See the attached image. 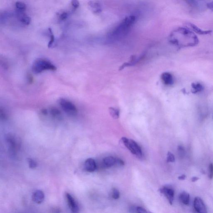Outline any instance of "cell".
Listing matches in <instances>:
<instances>
[{
	"mask_svg": "<svg viewBox=\"0 0 213 213\" xmlns=\"http://www.w3.org/2000/svg\"><path fill=\"white\" fill-rule=\"evenodd\" d=\"M194 206L198 213H207V209L203 201L199 197H196L194 200Z\"/></svg>",
	"mask_w": 213,
	"mask_h": 213,
	"instance_id": "cell-8",
	"label": "cell"
},
{
	"mask_svg": "<svg viewBox=\"0 0 213 213\" xmlns=\"http://www.w3.org/2000/svg\"><path fill=\"white\" fill-rule=\"evenodd\" d=\"M121 140L124 146L130 151L131 153L140 158L142 157V149L135 141L125 137H122Z\"/></svg>",
	"mask_w": 213,
	"mask_h": 213,
	"instance_id": "cell-4",
	"label": "cell"
},
{
	"mask_svg": "<svg viewBox=\"0 0 213 213\" xmlns=\"http://www.w3.org/2000/svg\"><path fill=\"white\" fill-rule=\"evenodd\" d=\"M136 212L137 213H148V212L144 208L142 207H137Z\"/></svg>",
	"mask_w": 213,
	"mask_h": 213,
	"instance_id": "cell-30",
	"label": "cell"
},
{
	"mask_svg": "<svg viewBox=\"0 0 213 213\" xmlns=\"http://www.w3.org/2000/svg\"><path fill=\"white\" fill-rule=\"evenodd\" d=\"M116 159L112 156L106 157L103 160V164L106 167H110L116 164Z\"/></svg>",
	"mask_w": 213,
	"mask_h": 213,
	"instance_id": "cell-15",
	"label": "cell"
},
{
	"mask_svg": "<svg viewBox=\"0 0 213 213\" xmlns=\"http://www.w3.org/2000/svg\"><path fill=\"white\" fill-rule=\"evenodd\" d=\"M110 115L114 119H117L119 118L120 111L114 107H110L109 109Z\"/></svg>",
	"mask_w": 213,
	"mask_h": 213,
	"instance_id": "cell-20",
	"label": "cell"
},
{
	"mask_svg": "<svg viewBox=\"0 0 213 213\" xmlns=\"http://www.w3.org/2000/svg\"><path fill=\"white\" fill-rule=\"evenodd\" d=\"M5 139L9 150L10 154L13 156L15 155L16 152L17 144L14 137L11 134H8Z\"/></svg>",
	"mask_w": 213,
	"mask_h": 213,
	"instance_id": "cell-7",
	"label": "cell"
},
{
	"mask_svg": "<svg viewBox=\"0 0 213 213\" xmlns=\"http://www.w3.org/2000/svg\"><path fill=\"white\" fill-rule=\"evenodd\" d=\"M178 153L180 157H184L185 155V150L184 148L182 146H179L178 147Z\"/></svg>",
	"mask_w": 213,
	"mask_h": 213,
	"instance_id": "cell-26",
	"label": "cell"
},
{
	"mask_svg": "<svg viewBox=\"0 0 213 213\" xmlns=\"http://www.w3.org/2000/svg\"><path fill=\"white\" fill-rule=\"evenodd\" d=\"M116 164L118 165L123 166L124 164V161L121 159L119 158H116Z\"/></svg>",
	"mask_w": 213,
	"mask_h": 213,
	"instance_id": "cell-31",
	"label": "cell"
},
{
	"mask_svg": "<svg viewBox=\"0 0 213 213\" xmlns=\"http://www.w3.org/2000/svg\"><path fill=\"white\" fill-rule=\"evenodd\" d=\"M71 5L74 8H78L79 5V2L77 0H73L71 2Z\"/></svg>",
	"mask_w": 213,
	"mask_h": 213,
	"instance_id": "cell-29",
	"label": "cell"
},
{
	"mask_svg": "<svg viewBox=\"0 0 213 213\" xmlns=\"http://www.w3.org/2000/svg\"><path fill=\"white\" fill-rule=\"evenodd\" d=\"M209 178L211 179L213 178V164L212 163L209 166Z\"/></svg>",
	"mask_w": 213,
	"mask_h": 213,
	"instance_id": "cell-28",
	"label": "cell"
},
{
	"mask_svg": "<svg viewBox=\"0 0 213 213\" xmlns=\"http://www.w3.org/2000/svg\"><path fill=\"white\" fill-rule=\"evenodd\" d=\"M113 199H117L120 198V193L118 189L114 188L113 189V195H112Z\"/></svg>",
	"mask_w": 213,
	"mask_h": 213,
	"instance_id": "cell-25",
	"label": "cell"
},
{
	"mask_svg": "<svg viewBox=\"0 0 213 213\" xmlns=\"http://www.w3.org/2000/svg\"><path fill=\"white\" fill-rule=\"evenodd\" d=\"M59 103L62 108L68 115L74 116L77 114V109L72 103L65 99H61Z\"/></svg>",
	"mask_w": 213,
	"mask_h": 213,
	"instance_id": "cell-5",
	"label": "cell"
},
{
	"mask_svg": "<svg viewBox=\"0 0 213 213\" xmlns=\"http://www.w3.org/2000/svg\"><path fill=\"white\" fill-rule=\"evenodd\" d=\"M68 13L66 12H61L60 14L59 15V19L62 21L66 20L68 18Z\"/></svg>",
	"mask_w": 213,
	"mask_h": 213,
	"instance_id": "cell-27",
	"label": "cell"
},
{
	"mask_svg": "<svg viewBox=\"0 0 213 213\" xmlns=\"http://www.w3.org/2000/svg\"><path fill=\"white\" fill-rule=\"evenodd\" d=\"M170 41L179 48L195 46L199 42L195 33L189 29L183 27L178 28L171 32Z\"/></svg>",
	"mask_w": 213,
	"mask_h": 213,
	"instance_id": "cell-1",
	"label": "cell"
},
{
	"mask_svg": "<svg viewBox=\"0 0 213 213\" xmlns=\"http://www.w3.org/2000/svg\"><path fill=\"white\" fill-rule=\"evenodd\" d=\"M161 79L164 84L167 86H171L174 83L173 76L170 73H163L161 76Z\"/></svg>",
	"mask_w": 213,
	"mask_h": 213,
	"instance_id": "cell-12",
	"label": "cell"
},
{
	"mask_svg": "<svg viewBox=\"0 0 213 213\" xmlns=\"http://www.w3.org/2000/svg\"><path fill=\"white\" fill-rule=\"evenodd\" d=\"M44 199V194L42 191L36 190L32 194V200L36 203L38 204L42 203Z\"/></svg>",
	"mask_w": 213,
	"mask_h": 213,
	"instance_id": "cell-11",
	"label": "cell"
},
{
	"mask_svg": "<svg viewBox=\"0 0 213 213\" xmlns=\"http://www.w3.org/2000/svg\"><path fill=\"white\" fill-rule=\"evenodd\" d=\"M175 157L174 155L171 153V152H168L167 154V162H174Z\"/></svg>",
	"mask_w": 213,
	"mask_h": 213,
	"instance_id": "cell-23",
	"label": "cell"
},
{
	"mask_svg": "<svg viewBox=\"0 0 213 213\" xmlns=\"http://www.w3.org/2000/svg\"><path fill=\"white\" fill-rule=\"evenodd\" d=\"M188 26L189 27L190 29L192 31H194L196 33L200 35H207L210 34L212 32L211 30H203L198 27L194 24L191 23H188Z\"/></svg>",
	"mask_w": 213,
	"mask_h": 213,
	"instance_id": "cell-13",
	"label": "cell"
},
{
	"mask_svg": "<svg viewBox=\"0 0 213 213\" xmlns=\"http://www.w3.org/2000/svg\"><path fill=\"white\" fill-rule=\"evenodd\" d=\"M191 91L193 93L195 94L202 91L204 90V87L200 83H192L191 84Z\"/></svg>",
	"mask_w": 213,
	"mask_h": 213,
	"instance_id": "cell-18",
	"label": "cell"
},
{
	"mask_svg": "<svg viewBox=\"0 0 213 213\" xmlns=\"http://www.w3.org/2000/svg\"><path fill=\"white\" fill-rule=\"evenodd\" d=\"M32 71L36 74L42 73L45 70L55 71L56 67L49 60L43 58H38L35 60L32 67Z\"/></svg>",
	"mask_w": 213,
	"mask_h": 213,
	"instance_id": "cell-3",
	"label": "cell"
},
{
	"mask_svg": "<svg viewBox=\"0 0 213 213\" xmlns=\"http://www.w3.org/2000/svg\"><path fill=\"white\" fill-rule=\"evenodd\" d=\"M135 17H127L123 20L120 24L117 27L116 29L111 34L110 37L113 40H118L125 36L131 26H133L135 22Z\"/></svg>",
	"mask_w": 213,
	"mask_h": 213,
	"instance_id": "cell-2",
	"label": "cell"
},
{
	"mask_svg": "<svg viewBox=\"0 0 213 213\" xmlns=\"http://www.w3.org/2000/svg\"><path fill=\"white\" fill-rule=\"evenodd\" d=\"M88 5L94 13H99L101 10L100 4L96 1H90L88 3Z\"/></svg>",
	"mask_w": 213,
	"mask_h": 213,
	"instance_id": "cell-16",
	"label": "cell"
},
{
	"mask_svg": "<svg viewBox=\"0 0 213 213\" xmlns=\"http://www.w3.org/2000/svg\"><path fill=\"white\" fill-rule=\"evenodd\" d=\"M18 18L23 24L25 25H29L30 24L31 22V18L25 14L24 12L18 11Z\"/></svg>",
	"mask_w": 213,
	"mask_h": 213,
	"instance_id": "cell-14",
	"label": "cell"
},
{
	"mask_svg": "<svg viewBox=\"0 0 213 213\" xmlns=\"http://www.w3.org/2000/svg\"><path fill=\"white\" fill-rule=\"evenodd\" d=\"M49 34H50V41H49V43H48V46L49 48H50V47L52 46V44H53L54 42L55 37L54 35V34H53V32H52V29H51V28H49Z\"/></svg>",
	"mask_w": 213,
	"mask_h": 213,
	"instance_id": "cell-22",
	"label": "cell"
},
{
	"mask_svg": "<svg viewBox=\"0 0 213 213\" xmlns=\"http://www.w3.org/2000/svg\"></svg>",
	"mask_w": 213,
	"mask_h": 213,
	"instance_id": "cell-39",
	"label": "cell"
},
{
	"mask_svg": "<svg viewBox=\"0 0 213 213\" xmlns=\"http://www.w3.org/2000/svg\"><path fill=\"white\" fill-rule=\"evenodd\" d=\"M179 198L183 204L185 205H189L190 201V196L189 193L186 191H183L179 195Z\"/></svg>",
	"mask_w": 213,
	"mask_h": 213,
	"instance_id": "cell-17",
	"label": "cell"
},
{
	"mask_svg": "<svg viewBox=\"0 0 213 213\" xmlns=\"http://www.w3.org/2000/svg\"><path fill=\"white\" fill-rule=\"evenodd\" d=\"M28 81L29 83H31L33 81V78L31 75H29L28 76Z\"/></svg>",
	"mask_w": 213,
	"mask_h": 213,
	"instance_id": "cell-33",
	"label": "cell"
},
{
	"mask_svg": "<svg viewBox=\"0 0 213 213\" xmlns=\"http://www.w3.org/2000/svg\"><path fill=\"white\" fill-rule=\"evenodd\" d=\"M148 213H152V212H151L149 211Z\"/></svg>",
	"mask_w": 213,
	"mask_h": 213,
	"instance_id": "cell-38",
	"label": "cell"
},
{
	"mask_svg": "<svg viewBox=\"0 0 213 213\" xmlns=\"http://www.w3.org/2000/svg\"><path fill=\"white\" fill-rule=\"evenodd\" d=\"M50 113L53 117L58 120L62 119V115L61 112L58 109L55 107H52L50 109Z\"/></svg>",
	"mask_w": 213,
	"mask_h": 213,
	"instance_id": "cell-19",
	"label": "cell"
},
{
	"mask_svg": "<svg viewBox=\"0 0 213 213\" xmlns=\"http://www.w3.org/2000/svg\"><path fill=\"white\" fill-rule=\"evenodd\" d=\"M159 191L161 193L164 195L170 203L172 205L174 199V190L169 187H164L160 189Z\"/></svg>",
	"mask_w": 213,
	"mask_h": 213,
	"instance_id": "cell-9",
	"label": "cell"
},
{
	"mask_svg": "<svg viewBox=\"0 0 213 213\" xmlns=\"http://www.w3.org/2000/svg\"><path fill=\"white\" fill-rule=\"evenodd\" d=\"M28 162H29V167L31 169H34L37 166V164L36 161L32 159H29L28 160Z\"/></svg>",
	"mask_w": 213,
	"mask_h": 213,
	"instance_id": "cell-24",
	"label": "cell"
},
{
	"mask_svg": "<svg viewBox=\"0 0 213 213\" xmlns=\"http://www.w3.org/2000/svg\"><path fill=\"white\" fill-rule=\"evenodd\" d=\"M15 7L19 12H25L26 8V5L22 2H18L15 3Z\"/></svg>",
	"mask_w": 213,
	"mask_h": 213,
	"instance_id": "cell-21",
	"label": "cell"
},
{
	"mask_svg": "<svg viewBox=\"0 0 213 213\" xmlns=\"http://www.w3.org/2000/svg\"><path fill=\"white\" fill-rule=\"evenodd\" d=\"M186 178V176L184 174H183L182 175L179 176V178H178V179L180 180H184Z\"/></svg>",
	"mask_w": 213,
	"mask_h": 213,
	"instance_id": "cell-34",
	"label": "cell"
},
{
	"mask_svg": "<svg viewBox=\"0 0 213 213\" xmlns=\"http://www.w3.org/2000/svg\"><path fill=\"white\" fill-rule=\"evenodd\" d=\"M84 167L86 171L94 172L97 169V165L95 160L92 158L87 159L84 164Z\"/></svg>",
	"mask_w": 213,
	"mask_h": 213,
	"instance_id": "cell-10",
	"label": "cell"
},
{
	"mask_svg": "<svg viewBox=\"0 0 213 213\" xmlns=\"http://www.w3.org/2000/svg\"><path fill=\"white\" fill-rule=\"evenodd\" d=\"M182 90L183 91V93H186V90H185V89H183Z\"/></svg>",
	"mask_w": 213,
	"mask_h": 213,
	"instance_id": "cell-37",
	"label": "cell"
},
{
	"mask_svg": "<svg viewBox=\"0 0 213 213\" xmlns=\"http://www.w3.org/2000/svg\"><path fill=\"white\" fill-rule=\"evenodd\" d=\"M42 113H43V114H47V112L46 111V110H43V111H42Z\"/></svg>",
	"mask_w": 213,
	"mask_h": 213,
	"instance_id": "cell-36",
	"label": "cell"
},
{
	"mask_svg": "<svg viewBox=\"0 0 213 213\" xmlns=\"http://www.w3.org/2000/svg\"><path fill=\"white\" fill-rule=\"evenodd\" d=\"M208 8L213 12V1L208 2L207 4Z\"/></svg>",
	"mask_w": 213,
	"mask_h": 213,
	"instance_id": "cell-32",
	"label": "cell"
},
{
	"mask_svg": "<svg viewBox=\"0 0 213 213\" xmlns=\"http://www.w3.org/2000/svg\"><path fill=\"white\" fill-rule=\"evenodd\" d=\"M66 197L68 205L72 213H79V206L74 198L68 193H66Z\"/></svg>",
	"mask_w": 213,
	"mask_h": 213,
	"instance_id": "cell-6",
	"label": "cell"
},
{
	"mask_svg": "<svg viewBox=\"0 0 213 213\" xmlns=\"http://www.w3.org/2000/svg\"><path fill=\"white\" fill-rule=\"evenodd\" d=\"M199 178H198V177H194L192 178V179H191V181H192V182H195V181H197V180H199Z\"/></svg>",
	"mask_w": 213,
	"mask_h": 213,
	"instance_id": "cell-35",
	"label": "cell"
}]
</instances>
